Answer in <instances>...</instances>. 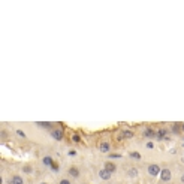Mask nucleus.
<instances>
[{
    "instance_id": "9b49d317",
    "label": "nucleus",
    "mask_w": 184,
    "mask_h": 184,
    "mask_svg": "<svg viewBox=\"0 0 184 184\" xmlns=\"http://www.w3.org/2000/svg\"><path fill=\"white\" fill-rule=\"evenodd\" d=\"M135 136V132L130 129H123L118 133V139H132Z\"/></svg>"
},
{
    "instance_id": "423d86ee",
    "label": "nucleus",
    "mask_w": 184,
    "mask_h": 184,
    "mask_svg": "<svg viewBox=\"0 0 184 184\" xmlns=\"http://www.w3.org/2000/svg\"><path fill=\"white\" fill-rule=\"evenodd\" d=\"M66 172H68V177H69V178H72L74 181H76V180H79V178H81V169H79L76 165L68 166Z\"/></svg>"
},
{
    "instance_id": "ddd939ff",
    "label": "nucleus",
    "mask_w": 184,
    "mask_h": 184,
    "mask_svg": "<svg viewBox=\"0 0 184 184\" xmlns=\"http://www.w3.org/2000/svg\"><path fill=\"white\" fill-rule=\"evenodd\" d=\"M169 132H171L172 135H181V133H183L181 123H172V124H169Z\"/></svg>"
},
{
    "instance_id": "393cba45",
    "label": "nucleus",
    "mask_w": 184,
    "mask_h": 184,
    "mask_svg": "<svg viewBox=\"0 0 184 184\" xmlns=\"http://www.w3.org/2000/svg\"><path fill=\"white\" fill-rule=\"evenodd\" d=\"M181 129H183V132H184V123H181Z\"/></svg>"
},
{
    "instance_id": "dca6fc26",
    "label": "nucleus",
    "mask_w": 184,
    "mask_h": 184,
    "mask_svg": "<svg viewBox=\"0 0 184 184\" xmlns=\"http://www.w3.org/2000/svg\"><path fill=\"white\" fill-rule=\"evenodd\" d=\"M129 159L130 160H133V162H141V160H142V154L138 153V151H130Z\"/></svg>"
},
{
    "instance_id": "4be33fe9",
    "label": "nucleus",
    "mask_w": 184,
    "mask_h": 184,
    "mask_svg": "<svg viewBox=\"0 0 184 184\" xmlns=\"http://www.w3.org/2000/svg\"><path fill=\"white\" fill-rule=\"evenodd\" d=\"M145 148L147 150H153L154 148V141H147L145 142Z\"/></svg>"
},
{
    "instance_id": "f3484780",
    "label": "nucleus",
    "mask_w": 184,
    "mask_h": 184,
    "mask_svg": "<svg viewBox=\"0 0 184 184\" xmlns=\"http://www.w3.org/2000/svg\"><path fill=\"white\" fill-rule=\"evenodd\" d=\"M138 174H139V171H138V168H136V166H130L129 169H127V175H129L130 178H136V177H138Z\"/></svg>"
},
{
    "instance_id": "6e6552de",
    "label": "nucleus",
    "mask_w": 184,
    "mask_h": 184,
    "mask_svg": "<svg viewBox=\"0 0 184 184\" xmlns=\"http://www.w3.org/2000/svg\"><path fill=\"white\" fill-rule=\"evenodd\" d=\"M97 150H99V153H102V154H109L112 153V145H111L109 141H100L99 142V145H97Z\"/></svg>"
},
{
    "instance_id": "1a4fd4ad",
    "label": "nucleus",
    "mask_w": 184,
    "mask_h": 184,
    "mask_svg": "<svg viewBox=\"0 0 184 184\" xmlns=\"http://www.w3.org/2000/svg\"><path fill=\"white\" fill-rule=\"evenodd\" d=\"M97 177H99V180H100V181H111L112 174H111L109 171H106V169L102 166V168H99V171H97Z\"/></svg>"
},
{
    "instance_id": "0eeeda50",
    "label": "nucleus",
    "mask_w": 184,
    "mask_h": 184,
    "mask_svg": "<svg viewBox=\"0 0 184 184\" xmlns=\"http://www.w3.org/2000/svg\"><path fill=\"white\" fill-rule=\"evenodd\" d=\"M6 183L8 184H26V178L21 174H11L6 178Z\"/></svg>"
},
{
    "instance_id": "4468645a",
    "label": "nucleus",
    "mask_w": 184,
    "mask_h": 184,
    "mask_svg": "<svg viewBox=\"0 0 184 184\" xmlns=\"http://www.w3.org/2000/svg\"><path fill=\"white\" fill-rule=\"evenodd\" d=\"M103 168H105L106 171H109L111 174H114V172H117V169H118V165H117L115 162H112V160H106V162L103 163Z\"/></svg>"
},
{
    "instance_id": "a878e982",
    "label": "nucleus",
    "mask_w": 184,
    "mask_h": 184,
    "mask_svg": "<svg viewBox=\"0 0 184 184\" xmlns=\"http://www.w3.org/2000/svg\"><path fill=\"white\" fill-rule=\"evenodd\" d=\"M39 184H48V183H45V181H42V183H39Z\"/></svg>"
},
{
    "instance_id": "39448f33",
    "label": "nucleus",
    "mask_w": 184,
    "mask_h": 184,
    "mask_svg": "<svg viewBox=\"0 0 184 184\" xmlns=\"http://www.w3.org/2000/svg\"><path fill=\"white\" fill-rule=\"evenodd\" d=\"M156 135H157V129L151 127V126H145L142 132H141V136L147 141H154L156 139Z\"/></svg>"
},
{
    "instance_id": "2eb2a0df",
    "label": "nucleus",
    "mask_w": 184,
    "mask_h": 184,
    "mask_svg": "<svg viewBox=\"0 0 184 184\" xmlns=\"http://www.w3.org/2000/svg\"><path fill=\"white\" fill-rule=\"evenodd\" d=\"M36 126L37 127H42V129H47L48 132L55 127L54 123H50V121H36Z\"/></svg>"
},
{
    "instance_id": "f8f14e48",
    "label": "nucleus",
    "mask_w": 184,
    "mask_h": 184,
    "mask_svg": "<svg viewBox=\"0 0 184 184\" xmlns=\"http://www.w3.org/2000/svg\"><path fill=\"white\" fill-rule=\"evenodd\" d=\"M21 174H24V175H33L35 174V166L32 165V163H24V165L21 166Z\"/></svg>"
},
{
    "instance_id": "6ab92c4d",
    "label": "nucleus",
    "mask_w": 184,
    "mask_h": 184,
    "mask_svg": "<svg viewBox=\"0 0 184 184\" xmlns=\"http://www.w3.org/2000/svg\"><path fill=\"white\" fill-rule=\"evenodd\" d=\"M14 132H15V135H17L18 138H21V139H27V133H26L23 129H18V127H17Z\"/></svg>"
},
{
    "instance_id": "cd10ccee",
    "label": "nucleus",
    "mask_w": 184,
    "mask_h": 184,
    "mask_svg": "<svg viewBox=\"0 0 184 184\" xmlns=\"http://www.w3.org/2000/svg\"><path fill=\"white\" fill-rule=\"evenodd\" d=\"M183 157H184V153H183Z\"/></svg>"
},
{
    "instance_id": "f257e3e1",
    "label": "nucleus",
    "mask_w": 184,
    "mask_h": 184,
    "mask_svg": "<svg viewBox=\"0 0 184 184\" xmlns=\"http://www.w3.org/2000/svg\"><path fill=\"white\" fill-rule=\"evenodd\" d=\"M40 162H42V165L45 166L47 169H51L54 174L58 172V163L54 160V157L51 156V154H45V156H42V159H40Z\"/></svg>"
},
{
    "instance_id": "aec40b11",
    "label": "nucleus",
    "mask_w": 184,
    "mask_h": 184,
    "mask_svg": "<svg viewBox=\"0 0 184 184\" xmlns=\"http://www.w3.org/2000/svg\"><path fill=\"white\" fill-rule=\"evenodd\" d=\"M121 157H123V156H121L120 153H109V154H108V160H112V162H114V160H118V159H121Z\"/></svg>"
},
{
    "instance_id": "9d476101",
    "label": "nucleus",
    "mask_w": 184,
    "mask_h": 184,
    "mask_svg": "<svg viewBox=\"0 0 184 184\" xmlns=\"http://www.w3.org/2000/svg\"><path fill=\"white\" fill-rule=\"evenodd\" d=\"M169 126H162L157 129V135H156V141H165V138L169 135Z\"/></svg>"
},
{
    "instance_id": "bb28decb",
    "label": "nucleus",
    "mask_w": 184,
    "mask_h": 184,
    "mask_svg": "<svg viewBox=\"0 0 184 184\" xmlns=\"http://www.w3.org/2000/svg\"><path fill=\"white\" fill-rule=\"evenodd\" d=\"M181 162H183V163H184V157H181Z\"/></svg>"
},
{
    "instance_id": "20e7f679",
    "label": "nucleus",
    "mask_w": 184,
    "mask_h": 184,
    "mask_svg": "<svg viewBox=\"0 0 184 184\" xmlns=\"http://www.w3.org/2000/svg\"><path fill=\"white\" fill-rule=\"evenodd\" d=\"M172 181V169L169 166H163L162 168V172H160V180L159 183L160 184H168Z\"/></svg>"
},
{
    "instance_id": "412c9836",
    "label": "nucleus",
    "mask_w": 184,
    "mask_h": 184,
    "mask_svg": "<svg viewBox=\"0 0 184 184\" xmlns=\"http://www.w3.org/2000/svg\"><path fill=\"white\" fill-rule=\"evenodd\" d=\"M66 154H68V157H72V159H74V157H76L78 153H76V150H74V148H69Z\"/></svg>"
},
{
    "instance_id": "f03ea898",
    "label": "nucleus",
    "mask_w": 184,
    "mask_h": 184,
    "mask_svg": "<svg viewBox=\"0 0 184 184\" xmlns=\"http://www.w3.org/2000/svg\"><path fill=\"white\" fill-rule=\"evenodd\" d=\"M160 172H162V166L159 163H148V165H145V174L148 177H151V178H156L157 175H160Z\"/></svg>"
},
{
    "instance_id": "a211bd4d",
    "label": "nucleus",
    "mask_w": 184,
    "mask_h": 184,
    "mask_svg": "<svg viewBox=\"0 0 184 184\" xmlns=\"http://www.w3.org/2000/svg\"><path fill=\"white\" fill-rule=\"evenodd\" d=\"M57 184H74V180L69 177H60L57 180Z\"/></svg>"
},
{
    "instance_id": "7ed1b4c3",
    "label": "nucleus",
    "mask_w": 184,
    "mask_h": 184,
    "mask_svg": "<svg viewBox=\"0 0 184 184\" xmlns=\"http://www.w3.org/2000/svg\"><path fill=\"white\" fill-rule=\"evenodd\" d=\"M48 133H50V136L54 139L55 142H60V141H63V138H64V132H63V127H61L60 124H55L54 129H51Z\"/></svg>"
},
{
    "instance_id": "b1692460",
    "label": "nucleus",
    "mask_w": 184,
    "mask_h": 184,
    "mask_svg": "<svg viewBox=\"0 0 184 184\" xmlns=\"http://www.w3.org/2000/svg\"><path fill=\"white\" fill-rule=\"evenodd\" d=\"M178 181H180V184H184V172L180 175V178H178Z\"/></svg>"
},
{
    "instance_id": "5701e85b",
    "label": "nucleus",
    "mask_w": 184,
    "mask_h": 184,
    "mask_svg": "<svg viewBox=\"0 0 184 184\" xmlns=\"http://www.w3.org/2000/svg\"><path fill=\"white\" fill-rule=\"evenodd\" d=\"M72 141H74V142H79V141H81V138H79L78 133H74V135H72Z\"/></svg>"
}]
</instances>
